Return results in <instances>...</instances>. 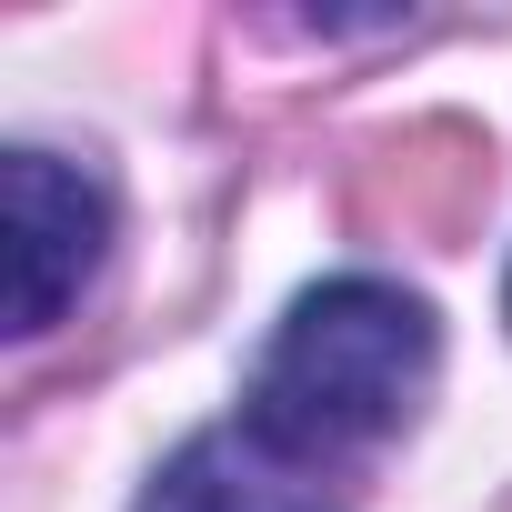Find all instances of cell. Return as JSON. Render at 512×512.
<instances>
[{
	"label": "cell",
	"instance_id": "obj_1",
	"mask_svg": "<svg viewBox=\"0 0 512 512\" xmlns=\"http://www.w3.org/2000/svg\"><path fill=\"white\" fill-rule=\"evenodd\" d=\"M432 362H442L432 302L382 282V272H342V282H312L282 312V332L262 342L241 422L282 452H302V462H322V452L402 432L412 402L432 392Z\"/></svg>",
	"mask_w": 512,
	"mask_h": 512
},
{
	"label": "cell",
	"instance_id": "obj_2",
	"mask_svg": "<svg viewBox=\"0 0 512 512\" xmlns=\"http://www.w3.org/2000/svg\"><path fill=\"white\" fill-rule=\"evenodd\" d=\"M101 241H111L101 181H81L51 151H11L0 161V322H11L21 342L51 332L91 292Z\"/></svg>",
	"mask_w": 512,
	"mask_h": 512
},
{
	"label": "cell",
	"instance_id": "obj_3",
	"mask_svg": "<svg viewBox=\"0 0 512 512\" xmlns=\"http://www.w3.org/2000/svg\"><path fill=\"white\" fill-rule=\"evenodd\" d=\"M131 512H342V502H332L322 462L262 442L251 422H221V432L181 442Z\"/></svg>",
	"mask_w": 512,
	"mask_h": 512
}]
</instances>
